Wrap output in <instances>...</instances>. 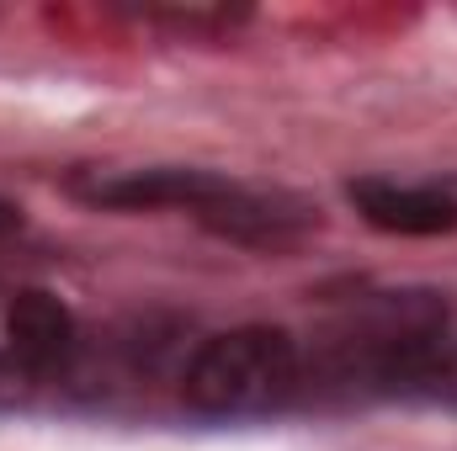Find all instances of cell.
Segmentation results:
<instances>
[{"mask_svg": "<svg viewBox=\"0 0 457 451\" xmlns=\"http://www.w3.org/2000/svg\"><path fill=\"white\" fill-rule=\"evenodd\" d=\"M298 382V345L287 330L245 324L213 335L187 366L181 398L203 420H245L277 409Z\"/></svg>", "mask_w": 457, "mask_h": 451, "instance_id": "cell-1", "label": "cell"}, {"mask_svg": "<svg viewBox=\"0 0 457 451\" xmlns=\"http://www.w3.org/2000/svg\"><path fill=\"white\" fill-rule=\"evenodd\" d=\"M197 224L219 234L228 244L245 250H293L320 228V208H309L298 192H277V186H245L228 181L224 192L197 213Z\"/></svg>", "mask_w": 457, "mask_h": 451, "instance_id": "cell-2", "label": "cell"}, {"mask_svg": "<svg viewBox=\"0 0 457 451\" xmlns=\"http://www.w3.org/2000/svg\"><path fill=\"white\" fill-rule=\"evenodd\" d=\"M228 186V176L197 170V165H144V170H96L75 176L70 192L91 208H122V213H149V208H187L192 218Z\"/></svg>", "mask_w": 457, "mask_h": 451, "instance_id": "cell-3", "label": "cell"}, {"mask_svg": "<svg viewBox=\"0 0 457 451\" xmlns=\"http://www.w3.org/2000/svg\"><path fill=\"white\" fill-rule=\"evenodd\" d=\"M351 208L383 234H404V239H436L457 228V202L436 186H399L383 176H356L345 186Z\"/></svg>", "mask_w": 457, "mask_h": 451, "instance_id": "cell-4", "label": "cell"}, {"mask_svg": "<svg viewBox=\"0 0 457 451\" xmlns=\"http://www.w3.org/2000/svg\"><path fill=\"white\" fill-rule=\"evenodd\" d=\"M5 350L27 372H59L75 356V314L64 308V298L43 287L16 292L5 308Z\"/></svg>", "mask_w": 457, "mask_h": 451, "instance_id": "cell-5", "label": "cell"}, {"mask_svg": "<svg viewBox=\"0 0 457 451\" xmlns=\"http://www.w3.org/2000/svg\"><path fill=\"white\" fill-rule=\"evenodd\" d=\"M16 228H21V208L0 197V234H16Z\"/></svg>", "mask_w": 457, "mask_h": 451, "instance_id": "cell-6", "label": "cell"}]
</instances>
